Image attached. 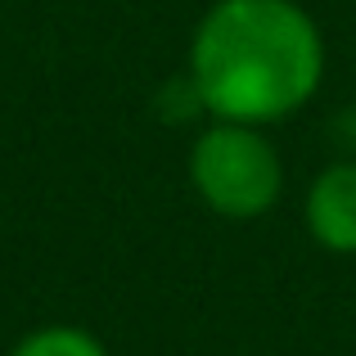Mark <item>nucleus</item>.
Listing matches in <instances>:
<instances>
[{"label": "nucleus", "mask_w": 356, "mask_h": 356, "mask_svg": "<svg viewBox=\"0 0 356 356\" xmlns=\"http://www.w3.org/2000/svg\"><path fill=\"white\" fill-rule=\"evenodd\" d=\"M185 81L217 122L270 127L316 99L325 36L298 0H217L190 36Z\"/></svg>", "instance_id": "f257e3e1"}, {"label": "nucleus", "mask_w": 356, "mask_h": 356, "mask_svg": "<svg viewBox=\"0 0 356 356\" xmlns=\"http://www.w3.org/2000/svg\"><path fill=\"white\" fill-rule=\"evenodd\" d=\"M190 185L203 208L226 221H257L284 194V158L266 127L212 122L190 145Z\"/></svg>", "instance_id": "f03ea898"}, {"label": "nucleus", "mask_w": 356, "mask_h": 356, "mask_svg": "<svg viewBox=\"0 0 356 356\" xmlns=\"http://www.w3.org/2000/svg\"><path fill=\"white\" fill-rule=\"evenodd\" d=\"M302 221H307V235L325 252L356 257V158L330 163L307 185Z\"/></svg>", "instance_id": "7ed1b4c3"}, {"label": "nucleus", "mask_w": 356, "mask_h": 356, "mask_svg": "<svg viewBox=\"0 0 356 356\" xmlns=\"http://www.w3.org/2000/svg\"><path fill=\"white\" fill-rule=\"evenodd\" d=\"M9 356H113V352L81 325H45V330L27 334Z\"/></svg>", "instance_id": "20e7f679"}]
</instances>
